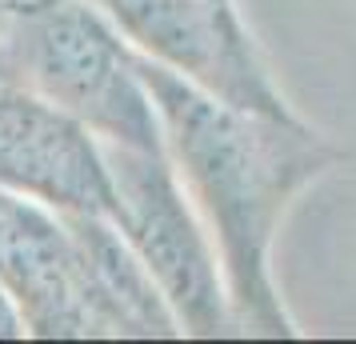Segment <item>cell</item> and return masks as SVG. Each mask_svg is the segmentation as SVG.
Masks as SVG:
<instances>
[{"label":"cell","mask_w":356,"mask_h":344,"mask_svg":"<svg viewBox=\"0 0 356 344\" xmlns=\"http://www.w3.org/2000/svg\"><path fill=\"white\" fill-rule=\"evenodd\" d=\"M132 65L156 104L164 145L220 236L232 320L264 336H292L268 277V245L289 200L340 152L292 113L276 116L216 97L152 52L132 49Z\"/></svg>","instance_id":"cell-1"},{"label":"cell","mask_w":356,"mask_h":344,"mask_svg":"<svg viewBox=\"0 0 356 344\" xmlns=\"http://www.w3.org/2000/svg\"><path fill=\"white\" fill-rule=\"evenodd\" d=\"M104 161L116 188V229L132 252L145 261L156 288L164 293L180 332L220 336L228 332L232 309L220 293L216 264L184 204L168 152H145L132 145L104 140Z\"/></svg>","instance_id":"cell-2"},{"label":"cell","mask_w":356,"mask_h":344,"mask_svg":"<svg viewBox=\"0 0 356 344\" xmlns=\"http://www.w3.org/2000/svg\"><path fill=\"white\" fill-rule=\"evenodd\" d=\"M0 288L33 336H132L65 213L13 188H0Z\"/></svg>","instance_id":"cell-3"},{"label":"cell","mask_w":356,"mask_h":344,"mask_svg":"<svg viewBox=\"0 0 356 344\" xmlns=\"http://www.w3.org/2000/svg\"><path fill=\"white\" fill-rule=\"evenodd\" d=\"M0 188L24 193L56 213L116 220V188L100 136L8 76H0Z\"/></svg>","instance_id":"cell-4"},{"label":"cell","mask_w":356,"mask_h":344,"mask_svg":"<svg viewBox=\"0 0 356 344\" xmlns=\"http://www.w3.org/2000/svg\"><path fill=\"white\" fill-rule=\"evenodd\" d=\"M29 328H24V316L20 309L13 304V296L0 288V336H24Z\"/></svg>","instance_id":"cell-5"}]
</instances>
